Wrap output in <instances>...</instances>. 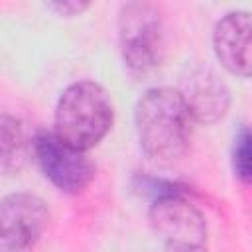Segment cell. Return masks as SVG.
<instances>
[{"label":"cell","instance_id":"6","mask_svg":"<svg viewBox=\"0 0 252 252\" xmlns=\"http://www.w3.org/2000/svg\"><path fill=\"white\" fill-rule=\"evenodd\" d=\"M49 224L45 201L18 191L0 199V252H33Z\"/></svg>","mask_w":252,"mask_h":252},{"label":"cell","instance_id":"8","mask_svg":"<svg viewBox=\"0 0 252 252\" xmlns=\"http://www.w3.org/2000/svg\"><path fill=\"white\" fill-rule=\"evenodd\" d=\"M213 49L219 63L236 77L248 79L250 57V14L246 10L226 12L213 28Z\"/></svg>","mask_w":252,"mask_h":252},{"label":"cell","instance_id":"2","mask_svg":"<svg viewBox=\"0 0 252 252\" xmlns=\"http://www.w3.org/2000/svg\"><path fill=\"white\" fill-rule=\"evenodd\" d=\"M114 104L106 89L94 81H77L57 98L53 132L77 150L94 148L112 128Z\"/></svg>","mask_w":252,"mask_h":252},{"label":"cell","instance_id":"7","mask_svg":"<svg viewBox=\"0 0 252 252\" xmlns=\"http://www.w3.org/2000/svg\"><path fill=\"white\" fill-rule=\"evenodd\" d=\"M177 91L181 93L193 122L215 124L228 112L230 91L224 81L209 67L193 69Z\"/></svg>","mask_w":252,"mask_h":252},{"label":"cell","instance_id":"5","mask_svg":"<svg viewBox=\"0 0 252 252\" xmlns=\"http://www.w3.org/2000/svg\"><path fill=\"white\" fill-rule=\"evenodd\" d=\"M32 156L41 173L63 193H83L94 179V163L91 158L67 142L53 130H37L32 136Z\"/></svg>","mask_w":252,"mask_h":252},{"label":"cell","instance_id":"4","mask_svg":"<svg viewBox=\"0 0 252 252\" xmlns=\"http://www.w3.org/2000/svg\"><path fill=\"white\" fill-rule=\"evenodd\" d=\"M148 220L169 252H207V220L183 191L154 197Z\"/></svg>","mask_w":252,"mask_h":252},{"label":"cell","instance_id":"3","mask_svg":"<svg viewBox=\"0 0 252 252\" xmlns=\"http://www.w3.org/2000/svg\"><path fill=\"white\" fill-rule=\"evenodd\" d=\"M118 49L124 65L134 75H148L161 67L167 33L163 14L156 4L136 0L120 6Z\"/></svg>","mask_w":252,"mask_h":252},{"label":"cell","instance_id":"9","mask_svg":"<svg viewBox=\"0 0 252 252\" xmlns=\"http://www.w3.org/2000/svg\"><path fill=\"white\" fill-rule=\"evenodd\" d=\"M32 158V138L20 118L0 112V175L20 173Z\"/></svg>","mask_w":252,"mask_h":252},{"label":"cell","instance_id":"1","mask_svg":"<svg viewBox=\"0 0 252 252\" xmlns=\"http://www.w3.org/2000/svg\"><path fill=\"white\" fill-rule=\"evenodd\" d=\"M134 128L140 150L150 161L173 165L189 150L193 120L177 89L152 87L136 102Z\"/></svg>","mask_w":252,"mask_h":252},{"label":"cell","instance_id":"11","mask_svg":"<svg viewBox=\"0 0 252 252\" xmlns=\"http://www.w3.org/2000/svg\"><path fill=\"white\" fill-rule=\"evenodd\" d=\"M45 8L51 10L55 16L75 18V16H81L83 12H87L91 8V2H83V0H57V2H47Z\"/></svg>","mask_w":252,"mask_h":252},{"label":"cell","instance_id":"10","mask_svg":"<svg viewBox=\"0 0 252 252\" xmlns=\"http://www.w3.org/2000/svg\"><path fill=\"white\" fill-rule=\"evenodd\" d=\"M250 130L246 124L238 128L232 142V171L242 181L248 183L252 177V150H250Z\"/></svg>","mask_w":252,"mask_h":252}]
</instances>
